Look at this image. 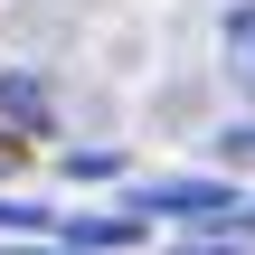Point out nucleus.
Returning a JSON list of instances; mask_svg holds the SVG:
<instances>
[{"mask_svg":"<svg viewBox=\"0 0 255 255\" xmlns=\"http://www.w3.org/2000/svg\"><path fill=\"white\" fill-rule=\"evenodd\" d=\"M132 218H237V189L227 180H151V189H132Z\"/></svg>","mask_w":255,"mask_h":255,"instance_id":"1","label":"nucleus"},{"mask_svg":"<svg viewBox=\"0 0 255 255\" xmlns=\"http://www.w3.org/2000/svg\"><path fill=\"white\" fill-rule=\"evenodd\" d=\"M227 66L255 85V9H237V19H227Z\"/></svg>","mask_w":255,"mask_h":255,"instance_id":"2","label":"nucleus"},{"mask_svg":"<svg viewBox=\"0 0 255 255\" xmlns=\"http://www.w3.org/2000/svg\"><path fill=\"white\" fill-rule=\"evenodd\" d=\"M0 104H9V114H19V123H47V95H38V85H28V76H9V85H0Z\"/></svg>","mask_w":255,"mask_h":255,"instance_id":"3","label":"nucleus"},{"mask_svg":"<svg viewBox=\"0 0 255 255\" xmlns=\"http://www.w3.org/2000/svg\"><path fill=\"white\" fill-rule=\"evenodd\" d=\"M189 255H246L237 237H189Z\"/></svg>","mask_w":255,"mask_h":255,"instance_id":"4","label":"nucleus"},{"mask_svg":"<svg viewBox=\"0 0 255 255\" xmlns=\"http://www.w3.org/2000/svg\"><path fill=\"white\" fill-rule=\"evenodd\" d=\"M9 170H19V142H9V132H0V180H9Z\"/></svg>","mask_w":255,"mask_h":255,"instance_id":"5","label":"nucleus"}]
</instances>
